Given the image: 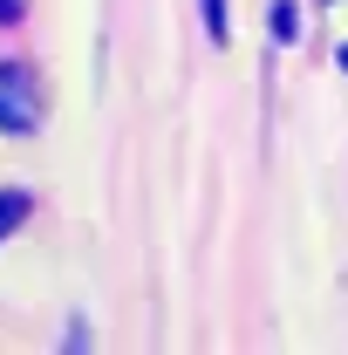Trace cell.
Listing matches in <instances>:
<instances>
[{"instance_id": "obj_1", "label": "cell", "mask_w": 348, "mask_h": 355, "mask_svg": "<svg viewBox=\"0 0 348 355\" xmlns=\"http://www.w3.org/2000/svg\"><path fill=\"white\" fill-rule=\"evenodd\" d=\"M35 123H42V89H35V69L0 62V130H7V137H28Z\"/></svg>"}, {"instance_id": "obj_2", "label": "cell", "mask_w": 348, "mask_h": 355, "mask_svg": "<svg viewBox=\"0 0 348 355\" xmlns=\"http://www.w3.org/2000/svg\"><path fill=\"white\" fill-rule=\"evenodd\" d=\"M28 205H35V198H28V191H14V184H0V239H7V232H14V225L28 219Z\"/></svg>"}, {"instance_id": "obj_3", "label": "cell", "mask_w": 348, "mask_h": 355, "mask_svg": "<svg viewBox=\"0 0 348 355\" xmlns=\"http://www.w3.org/2000/svg\"><path fill=\"white\" fill-rule=\"evenodd\" d=\"M205 35H212V42L232 35V28H225V0H205Z\"/></svg>"}, {"instance_id": "obj_4", "label": "cell", "mask_w": 348, "mask_h": 355, "mask_svg": "<svg viewBox=\"0 0 348 355\" xmlns=\"http://www.w3.org/2000/svg\"><path fill=\"white\" fill-rule=\"evenodd\" d=\"M273 35H280V42H294V35H301V21H294V7H287V0L273 7Z\"/></svg>"}, {"instance_id": "obj_5", "label": "cell", "mask_w": 348, "mask_h": 355, "mask_svg": "<svg viewBox=\"0 0 348 355\" xmlns=\"http://www.w3.org/2000/svg\"><path fill=\"white\" fill-rule=\"evenodd\" d=\"M342 69H348V48H342Z\"/></svg>"}]
</instances>
